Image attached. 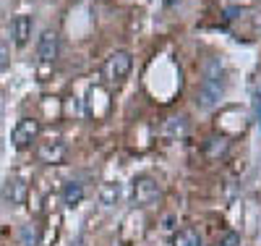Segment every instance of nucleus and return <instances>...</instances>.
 Listing matches in <instances>:
<instances>
[{"label": "nucleus", "mask_w": 261, "mask_h": 246, "mask_svg": "<svg viewBox=\"0 0 261 246\" xmlns=\"http://www.w3.org/2000/svg\"><path fill=\"white\" fill-rule=\"evenodd\" d=\"M37 154H39L42 163H47V165H60V163L65 160V154H68V149H65V142L50 139V142H42V144H39Z\"/></svg>", "instance_id": "obj_5"}, {"label": "nucleus", "mask_w": 261, "mask_h": 246, "mask_svg": "<svg viewBox=\"0 0 261 246\" xmlns=\"http://www.w3.org/2000/svg\"><path fill=\"white\" fill-rule=\"evenodd\" d=\"M29 37H32V16L21 13V16L13 18V39H16V44L21 48V44L29 42Z\"/></svg>", "instance_id": "obj_8"}, {"label": "nucleus", "mask_w": 261, "mask_h": 246, "mask_svg": "<svg viewBox=\"0 0 261 246\" xmlns=\"http://www.w3.org/2000/svg\"><path fill=\"white\" fill-rule=\"evenodd\" d=\"M230 149V142L227 137H209L204 142V154H206V160H222L225 154Z\"/></svg>", "instance_id": "obj_7"}, {"label": "nucleus", "mask_w": 261, "mask_h": 246, "mask_svg": "<svg viewBox=\"0 0 261 246\" xmlns=\"http://www.w3.org/2000/svg\"><path fill=\"white\" fill-rule=\"evenodd\" d=\"M8 65V50H6V44H0V71H3Z\"/></svg>", "instance_id": "obj_15"}, {"label": "nucleus", "mask_w": 261, "mask_h": 246, "mask_svg": "<svg viewBox=\"0 0 261 246\" xmlns=\"http://www.w3.org/2000/svg\"><path fill=\"white\" fill-rule=\"evenodd\" d=\"M3 199L11 205H24V199H27V184L21 181V178H8V181L3 184Z\"/></svg>", "instance_id": "obj_6"}, {"label": "nucleus", "mask_w": 261, "mask_h": 246, "mask_svg": "<svg viewBox=\"0 0 261 246\" xmlns=\"http://www.w3.org/2000/svg\"><path fill=\"white\" fill-rule=\"evenodd\" d=\"M81 199H84V186H81L79 181L65 184V189H63V202H65V207H76V205H81Z\"/></svg>", "instance_id": "obj_9"}, {"label": "nucleus", "mask_w": 261, "mask_h": 246, "mask_svg": "<svg viewBox=\"0 0 261 246\" xmlns=\"http://www.w3.org/2000/svg\"><path fill=\"white\" fill-rule=\"evenodd\" d=\"M157 199H160V186H157L154 178H149V175L136 178L134 181V205L136 207H149V205H154Z\"/></svg>", "instance_id": "obj_3"}, {"label": "nucleus", "mask_w": 261, "mask_h": 246, "mask_svg": "<svg viewBox=\"0 0 261 246\" xmlns=\"http://www.w3.org/2000/svg\"><path fill=\"white\" fill-rule=\"evenodd\" d=\"M258 126H261V105H258Z\"/></svg>", "instance_id": "obj_17"}, {"label": "nucleus", "mask_w": 261, "mask_h": 246, "mask_svg": "<svg viewBox=\"0 0 261 246\" xmlns=\"http://www.w3.org/2000/svg\"><path fill=\"white\" fill-rule=\"evenodd\" d=\"M172 246H201V238H199V233H196L193 228H183V231L175 233Z\"/></svg>", "instance_id": "obj_10"}, {"label": "nucleus", "mask_w": 261, "mask_h": 246, "mask_svg": "<svg viewBox=\"0 0 261 246\" xmlns=\"http://www.w3.org/2000/svg\"><path fill=\"white\" fill-rule=\"evenodd\" d=\"M118 196H120V186H118V184H102V189H99V202H102L105 207H113V205L118 202Z\"/></svg>", "instance_id": "obj_11"}, {"label": "nucleus", "mask_w": 261, "mask_h": 246, "mask_svg": "<svg viewBox=\"0 0 261 246\" xmlns=\"http://www.w3.org/2000/svg\"><path fill=\"white\" fill-rule=\"evenodd\" d=\"M162 3H165V6H175V3H178V0H162Z\"/></svg>", "instance_id": "obj_16"}, {"label": "nucleus", "mask_w": 261, "mask_h": 246, "mask_svg": "<svg viewBox=\"0 0 261 246\" xmlns=\"http://www.w3.org/2000/svg\"><path fill=\"white\" fill-rule=\"evenodd\" d=\"M58 53H60V37H58V32L45 29V32H42V37H39V44H37L39 60L42 63H55Z\"/></svg>", "instance_id": "obj_4"}, {"label": "nucleus", "mask_w": 261, "mask_h": 246, "mask_svg": "<svg viewBox=\"0 0 261 246\" xmlns=\"http://www.w3.org/2000/svg\"><path fill=\"white\" fill-rule=\"evenodd\" d=\"M130 65H134V58H130V53L115 50L110 58H107V63H105V76H107V81L120 84V81L130 74Z\"/></svg>", "instance_id": "obj_1"}, {"label": "nucleus", "mask_w": 261, "mask_h": 246, "mask_svg": "<svg viewBox=\"0 0 261 246\" xmlns=\"http://www.w3.org/2000/svg\"><path fill=\"white\" fill-rule=\"evenodd\" d=\"M37 137H39V121L21 118L11 133V142L16 149H27V147H32V142H37Z\"/></svg>", "instance_id": "obj_2"}, {"label": "nucleus", "mask_w": 261, "mask_h": 246, "mask_svg": "<svg viewBox=\"0 0 261 246\" xmlns=\"http://www.w3.org/2000/svg\"><path fill=\"white\" fill-rule=\"evenodd\" d=\"M186 118L180 116V118H167V123H165V128H167V133L170 137H183L186 133Z\"/></svg>", "instance_id": "obj_12"}, {"label": "nucleus", "mask_w": 261, "mask_h": 246, "mask_svg": "<svg viewBox=\"0 0 261 246\" xmlns=\"http://www.w3.org/2000/svg\"><path fill=\"white\" fill-rule=\"evenodd\" d=\"M220 246H241V236H238L235 231H230V233H225V238H222Z\"/></svg>", "instance_id": "obj_13"}, {"label": "nucleus", "mask_w": 261, "mask_h": 246, "mask_svg": "<svg viewBox=\"0 0 261 246\" xmlns=\"http://www.w3.org/2000/svg\"><path fill=\"white\" fill-rule=\"evenodd\" d=\"M24 243H27V246H34V243H37V236H34V231H32V228H27V231H24Z\"/></svg>", "instance_id": "obj_14"}]
</instances>
